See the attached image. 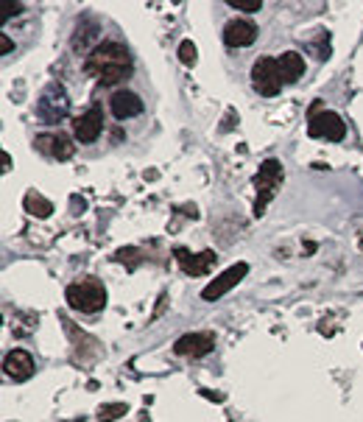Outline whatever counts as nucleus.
<instances>
[{"label":"nucleus","mask_w":363,"mask_h":422,"mask_svg":"<svg viewBox=\"0 0 363 422\" xmlns=\"http://www.w3.org/2000/svg\"><path fill=\"white\" fill-rule=\"evenodd\" d=\"M87 73L104 84H117L132 73V56L120 42H101L87 59Z\"/></svg>","instance_id":"obj_1"},{"label":"nucleus","mask_w":363,"mask_h":422,"mask_svg":"<svg viewBox=\"0 0 363 422\" xmlns=\"http://www.w3.org/2000/svg\"><path fill=\"white\" fill-rule=\"evenodd\" d=\"M65 300L73 310H81V313H98L107 307V288L98 283V280H81V283H73L65 291Z\"/></svg>","instance_id":"obj_2"},{"label":"nucleus","mask_w":363,"mask_h":422,"mask_svg":"<svg viewBox=\"0 0 363 422\" xmlns=\"http://www.w3.org/2000/svg\"><path fill=\"white\" fill-rule=\"evenodd\" d=\"M285 174H283V165L277 159H265L254 176V188H257V201H254V216L260 218L268 207V201L277 196V188L283 185Z\"/></svg>","instance_id":"obj_3"},{"label":"nucleus","mask_w":363,"mask_h":422,"mask_svg":"<svg viewBox=\"0 0 363 422\" xmlns=\"http://www.w3.org/2000/svg\"><path fill=\"white\" fill-rule=\"evenodd\" d=\"M307 134L310 137H325L330 143H338L347 134V123L335 115V112L322 110V104H313L310 117H307Z\"/></svg>","instance_id":"obj_4"},{"label":"nucleus","mask_w":363,"mask_h":422,"mask_svg":"<svg viewBox=\"0 0 363 422\" xmlns=\"http://www.w3.org/2000/svg\"><path fill=\"white\" fill-rule=\"evenodd\" d=\"M283 73H280V65H277V59H271V56H260L257 62L252 65V87L260 93V95H265V98H274L280 90H283Z\"/></svg>","instance_id":"obj_5"},{"label":"nucleus","mask_w":363,"mask_h":422,"mask_svg":"<svg viewBox=\"0 0 363 422\" xmlns=\"http://www.w3.org/2000/svg\"><path fill=\"white\" fill-rule=\"evenodd\" d=\"M246 274H249V263H235V266H229L223 274H218L210 285H204L201 300H207V302H216V300H221V297H223L226 291H232V288H235V285H238Z\"/></svg>","instance_id":"obj_6"},{"label":"nucleus","mask_w":363,"mask_h":422,"mask_svg":"<svg viewBox=\"0 0 363 422\" xmlns=\"http://www.w3.org/2000/svg\"><path fill=\"white\" fill-rule=\"evenodd\" d=\"M101 132H104V115H101L98 107L87 110L84 115L73 120V134H75V140L84 143V146H87V143H95Z\"/></svg>","instance_id":"obj_7"},{"label":"nucleus","mask_w":363,"mask_h":422,"mask_svg":"<svg viewBox=\"0 0 363 422\" xmlns=\"http://www.w3.org/2000/svg\"><path fill=\"white\" fill-rule=\"evenodd\" d=\"M174 258H177V263L182 266L184 274H190V277H201V274H207L210 266L218 260V255L213 249H207V252H199V255H193V252H187V249H174Z\"/></svg>","instance_id":"obj_8"},{"label":"nucleus","mask_w":363,"mask_h":422,"mask_svg":"<svg viewBox=\"0 0 363 422\" xmlns=\"http://www.w3.org/2000/svg\"><path fill=\"white\" fill-rule=\"evenodd\" d=\"M213 349H216V336L213 333H187L174 344L177 355H193V358H201V355H207Z\"/></svg>","instance_id":"obj_9"},{"label":"nucleus","mask_w":363,"mask_h":422,"mask_svg":"<svg viewBox=\"0 0 363 422\" xmlns=\"http://www.w3.org/2000/svg\"><path fill=\"white\" fill-rule=\"evenodd\" d=\"M3 372L11 378V381H28L34 375V358L26 352V349H11L3 361Z\"/></svg>","instance_id":"obj_10"},{"label":"nucleus","mask_w":363,"mask_h":422,"mask_svg":"<svg viewBox=\"0 0 363 422\" xmlns=\"http://www.w3.org/2000/svg\"><path fill=\"white\" fill-rule=\"evenodd\" d=\"M257 39V26L252 20H229L223 26V42L229 48H246Z\"/></svg>","instance_id":"obj_11"},{"label":"nucleus","mask_w":363,"mask_h":422,"mask_svg":"<svg viewBox=\"0 0 363 422\" xmlns=\"http://www.w3.org/2000/svg\"><path fill=\"white\" fill-rule=\"evenodd\" d=\"M109 110L117 120H129V117L140 115L143 112V98L129 93V90H117L112 98H109Z\"/></svg>","instance_id":"obj_12"},{"label":"nucleus","mask_w":363,"mask_h":422,"mask_svg":"<svg viewBox=\"0 0 363 422\" xmlns=\"http://www.w3.org/2000/svg\"><path fill=\"white\" fill-rule=\"evenodd\" d=\"M36 149L53 159H70L73 157V143L59 132V134H39L36 137Z\"/></svg>","instance_id":"obj_13"},{"label":"nucleus","mask_w":363,"mask_h":422,"mask_svg":"<svg viewBox=\"0 0 363 422\" xmlns=\"http://www.w3.org/2000/svg\"><path fill=\"white\" fill-rule=\"evenodd\" d=\"M277 65H280V73H283L285 84H293V81H299V76H305V59L296 51H285L277 59Z\"/></svg>","instance_id":"obj_14"},{"label":"nucleus","mask_w":363,"mask_h":422,"mask_svg":"<svg viewBox=\"0 0 363 422\" xmlns=\"http://www.w3.org/2000/svg\"><path fill=\"white\" fill-rule=\"evenodd\" d=\"M23 207L28 210V216H36V218H48L51 213H53V204L42 196V193L36 191H28L26 193V199H23Z\"/></svg>","instance_id":"obj_15"},{"label":"nucleus","mask_w":363,"mask_h":422,"mask_svg":"<svg viewBox=\"0 0 363 422\" xmlns=\"http://www.w3.org/2000/svg\"><path fill=\"white\" fill-rule=\"evenodd\" d=\"M126 411H129V406H126V403H107V406H101V408H98V422L120 420V417H126Z\"/></svg>","instance_id":"obj_16"},{"label":"nucleus","mask_w":363,"mask_h":422,"mask_svg":"<svg viewBox=\"0 0 363 422\" xmlns=\"http://www.w3.org/2000/svg\"><path fill=\"white\" fill-rule=\"evenodd\" d=\"M179 62L187 65V68H193V65L199 62V51H196V45H193L190 39H184L179 45Z\"/></svg>","instance_id":"obj_17"},{"label":"nucleus","mask_w":363,"mask_h":422,"mask_svg":"<svg viewBox=\"0 0 363 422\" xmlns=\"http://www.w3.org/2000/svg\"><path fill=\"white\" fill-rule=\"evenodd\" d=\"M232 9H241V11H260L263 9V0H226Z\"/></svg>","instance_id":"obj_18"},{"label":"nucleus","mask_w":363,"mask_h":422,"mask_svg":"<svg viewBox=\"0 0 363 422\" xmlns=\"http://www.w3.org/2000/svg\"><path fill=\"white\" fill-rule=\"evenodd\" d=\"M11 48H14V42L6 34H0V53H11Z\"/></svg>","instance_id":"obj_19"},{"label":"nucleus","mask_w":363,"mask_h":422,"mask_svg":"<svg viewBox=\"0 0 363 422\" xmlns=\"http://www.w3.org/2000/svg\"><path fill=\"white\" fill-rule=\"evenodd\" d=\"M23 11V3H6V17H14Z\"/></svg>","instance_id":"obj_20"},{"label":"nucleus","mask_w":363,"mask_h":422,"mask_svg":"<svg viewBox=\"0 0 363 422\" xmlns=\"http://www.w3.org/2000/svg\"><path fill=\"white\" fill-rule=\"evenodd\" d=\"M11 168V157H9V152H3V174Z\"/></svg>","instance_id":"obj_21"}]
</instances>
